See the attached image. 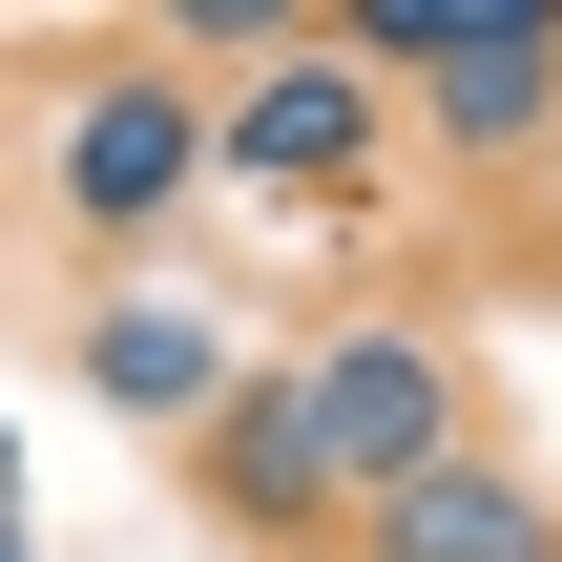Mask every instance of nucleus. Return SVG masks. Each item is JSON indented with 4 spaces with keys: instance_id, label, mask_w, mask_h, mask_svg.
<instances>
[{
    "instance_id": "nucleus-8",
    "label": "nucleus",
    "mask_w": 562,
    "mask_h": 562,
    "mask_svg": "<svg viewBox=\"0 0 562 562\" xmlns=\"http://www.w3.org/2000/svg\"><path fill=\"white\" fill-rule=\"evenodd\" d=\"M313 42H355L375 83H438V63H480V42H562V0H334Z\"/></svg>"
},
{
    "instance_id": "nucleus-9",
    "label": "nucleus",
    "mask_w": 562,
    "mask_h": 562,
    "mask_svg": "<svg viewBox=\"0 0 562 562\" xmlns=\"http://www.w3.org/2000/svg\"><path fill=\"white\" fill-rule=\"evenodd\" d=\"M167 21V63H271V42H313L334 0H146Z\"/></svg>"
},
{
    "instance_id": "nucleus-2",
    "label": "nucleus",
    "mask_w": 562,
    "mask_h": 562,
    "mask_svg": "<svg viewBox=\"0 0 562 562\" xmlns=\"http://www.w3.org/2000/svg\"><path fill=\"white\" fill-rule=\"evenodd\" d=\"M396 104H417V83H375L355 42H271V63H229V83H209V188L355 209V188L396 167Z\"/></svg>"
},
{
    "instance_id": "nucleus-1",
    "label": "nucleus",
    "mask_w": 562,
    "mask_h": 562,
    "mask_svg": "<svg viewBox=\"0 0 562 562\" xmlns=\"http://www.w3.org/2000/svg\"><path fill=\"white\" fill-rule=\"evenodd\" d=\"M42 209L83 229V250H146V229H188L209 209V63H83L63 83V125H42Z\"/></svg>"
},
{
    "instance_id": "nucleus-5",
    "label": "nucleus",
    "mask_w": 562,
    "mask_h": 562,
    "mask_svg": "<svg viewBox=\"0 0 562 562\" xmlns=\"http://www.w3.org/2000/svg\"><path fill=\"white\" fill-rule=\"evenodd\" d=\"M83 396L146 417V438H209V417L250 396V355H229V313H188V292H104V313H83Z\"/></svg>"
},
{
    "instance_id": "nucleus-10",
    "label": "nucleus",
    "mask_w": 562,
    "mask_h": 562,
    "mask_svg": "<svg viewBox=\"0 0 562 562\" xmlns=\"http://www.w3.org/2000/svg\"><path fill=\"white\" fill-rule=\"evenodd\" d=\"M0 562H21V521H0Z\"/></svg>"
},
{
    "instance_id": "nucleus-7",
    "label": "nucleus",
    "mask_w": 562,
    "mask_h": 562,
    "mask_svg": "<svg viewBox=\"0 0 562 562\" xmlns=\"http://www.w3.org/2000/svg\"><path fill=\"white\" fill-rule=\"evenodd\" d=\"M417 125H438V167H521V146H562V42H480V63H438Z\"/></svg>"
},
{
    "instance_id": "nucleus-4",
    "label": "nucleus",
    "mask_w": 562,
    "mask_h": 562,
    "mask_svg": "<svg viewBox=\"0 0 562 562\" xmlns=\"http://www.w3.org/2000/svg\"><path fill=\"white\" fill-rule=\"evenodd\" d=\"M188 501H209L229 542H355V501H334V438H313V396H292V375H250V396L188 438Z\"/></svg>"
},
{
    "instance_id": "nucleus-6",
    "label": "nucleus",
    "mask_w": 562,
    "mask_h": 562,
    "mask_svg": "<svg viewBox=\"0 0 562 562\" xmlns=\"http://www.w3.org/2000/svg\"><path fill=\"white\" fill-rule=\"evenodd\" d=\"M355 562H562V480H521V459H438V480H396L375 521H355Z\"/></svg>"
},
{
    "instance_id": "nucleus-3",
    "label": "nucleus",
    "mask_w": 562,
    "mask_h": 562,
    "mask_svg": "<svg viewBox=\"0 0 562 562\" xmlns=\"http://www.w3.org/2000/svg\"><path fill=\"white\" fill-rule=\"evenodd\" d=\"M292 396H313V438H334V501H355V521H375L396 480H438V459H459V355H438V334H396V313L313 334V355H292Z\"/></svg>"
}]
</instances>
